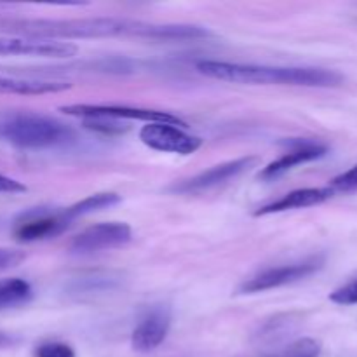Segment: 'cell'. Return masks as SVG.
I'll use <instances>...</instances> for the list:
<instances>
[{
    "mask_svg": "<svg viewBox=\"0 0 357 357\" xmlns=\"http://www.w3.org/2000/svg\"><path fill=\"white\" fill-rule=\"evenodd\" d=\"M73 142L75 131L58 119L35 112H0V143L24 150H45Z\"/></svg>",
    "mask_w": 357,
    "mask_h": 357,
    "instance_id": "obj_3",
    "label": "cell"
},
{
    "mask_svg": "<svg viewBox=\"0 0 357 357\" xmlns=\"http://www.w3.org/2000/svg\"><path fill=\"white\" fill-rule=\"evenodd\" d=\"M296 323L295 316L293 314H279V316L268 319L264 326L260 328V338H272V337H282L286 330H291L293 324Z\"/></svg>",
    "mask_w": 357,
    "mask_h": 357,
    "instance_id": "obj_20",
    "label": "cell"
},
{
    "mask_svg": "<svg viewBox=\"0 0 357 357\" xmlns=\"http://www.w3.org/2000/svg\"><path fill=\"white\" fill-rule=\"evenodd\" d=\"M335 195V192L330 187H309L298 188L289 194L282 195L278 201H272L268 204L261 206L258 211H255V216H267L278 215V213L293 211V209H305L312 206H319L323 202L330 201Z\"/></svg>",
    "mask_w": 357,
    "mask_h": 357,
    "instance_id": "obj_13",
    "label": "cell"
},
{
    "mask_svg": "<svg viewBox=\"0 0 357 357\" xmlns=\"http://www.w3.org/2000/svg\"><path fill=\"white\" fill-rule=\"evenodd\" d=\"M26 190V185L21 183L20 180L0 174V194H23Z\"/></svg>",
    "mask_w": 357,
    "mask_h": 357,
    "instance_id": "obj_25",
    "label": "cell"
},
{
    "mask_svg": "<svg viewBox=\"0 0 357 357\" xmlns=\"http://www.w3.org/2000/svg\"><path fill=\"white\" fill-rule=\"evenodd\" d=\"M2 35L70 40V38L139 37L152 40H195L209 37V30L195 24H155L122 17H77V20H0Z\"/></svg>",
    "mask_w": 357,
    "mask_h": 357,
    "instance_id": "obj_1",
    "label": "cell"
},
{
    "mask_svg": "<svg viewBox=\"0 0 357 357\" xmlns=\"http://www.w3.org/2000/svg\"><path fill=\"white\" fill-rule=\"evenodd\" d=\"M121 201L122 199L119 194H114V192H100V194L87 195L82 201L68 206L66 209H63V213H65V216L70 222H75L77 218L93 215V213L101 211V209L114 208V206H117Z\"/></svg>",
    "mask_w": 357,
    "mask_h": 357,
    "instance_id": "obj_15",
    "label": "cell"
},
{
    "mask_svg": "<svg viewBox=\"0 0 357 357\" xmlns=\"http://www.w3.org/2000/svg\"><path fill=\"white\" fill-rule=\"evenodd\" d=\"M171 328V312L166 307L150 310L131 335V347L136 352H152L166 340Z\"/></svg>",
    "mask_w": 357,
    "mask_h": 357,
    "instance_id": "obj_12",
    "label": "cell"
},
{
    "mask_svg": "<svg viewBox=\"0 0 357 357\" xmlns=\"http://www.w3.org/2000/svg\"><path fill=\"white\" fill-rule=\"evenodd\" d=\"M72 225L65 213L47 211L44 208L30 209L17 218L14 227V237L20 243H37V241L58 237Z\"/></svg>",
    "mask_w": 357,
    "mask_h": 357,
    "instance_id": "obj_9",
    "label": "cell"
},
{
    "mask_svg": "<svg viewBox=\"0 0 357 357\" xmlns=\"http://www.w3.org/2000/svg\"><path fill=\"white\" fill-rule=\"evenodd\" d=\"M330 188L335 192V194H337V192H340V194L356 192L357 190V164L354 167H351L349 171H345V173L335 176L333 180H331Z\"/></svg>",
    "mask_w": 357,
    "mask_h": 357,
    "instance_id": "obj_21",
    "label": "cell"
},
{
    "mask_svg": "<svg viewBox=\"0 0 357 357\" xmlns=\"http://www.w3.org/2000/svg\"><path fill=\"white\" fill-rule=\"evenodd\" d=\"M330 300L338 305H357V279L335 289L330 295Z\"/></svg>",
    "mask_w": 357,
    "mask_h": 357,
    "instance_id": "obj_23",
    "label": "cell"
},
{
    "mask_svg": "<svg viewBox=\"0 0 357 357\" xmlns=\"http://www.w3.org/2000/svg\"><path fill=\"white\" fill-rule=\"evenodd\" d=\"M82 126L89 129V131L105 136L124 135V132L129 131L128 124L119 121H110V119H86V121H82Z\"/></svg>",
    "mask_w": 357,
    "mask_h": 357,
    "instance_id": "obj_19",
    "label": "cell"
},
{
    "mask_svg": "<svg viewBox=\"0 0 357 357\" xmlns=\"http://www.w3.org/2000/svg\"><path fill=\"white\" fill-rule=\"evenodd\" d=\"M24 258H26V255L23 251L0 248V271H9V268L17 267Z\"/></svg>",
    "mask_w": 357,
    "mask_h": 357,
    "instance_id": "obj_24",
    "label": "cell"
},
{
    "mask_svg": "<svg viewBox=\"0 0 357 357\" xmlns=\"http://www.w3.org/2000/svg\"><path fill=\"white\" fill-rule=\"evenodd\" d=\"M16 344H20V338L10 333H6V331H0V349L14 347Z\"/></svg>",
    "mask_w": 357,
    "mask_h": 357,
    "instance_id": "obj_26",
    "label": "cell"
},
{
    "mask_svg": "<svg viewBox=\"0 0 357 357\" xmlns=\"http://www.w3.org/2000/svg\"><path fill=\"white\" fill-rule=\"evenodd\" d=\"M68 80L28 79V77L0 75V94H21V96H40V94L63 93L70 89Z\"/></svg>",
    "mask_w": 357,
    "mask_h": 357,
    "instance_id": "obj_14",
    "label": "cell"
},
{
    "mask_svg": "<svg viewBox=\"0 0 357 357\" xmlns=\"http://www.w3.org/2000/svg\"><path fill=\"white\" fill-rule=\"evenodd\" d=\"M139 139L149 149L164 153H178V155H192L202 146L199 136L190 135L183 128L164 122H152L139 129Z\"/></svg>",
    "mask_w": 357,
    "mask_h": 357,
    "instance_id": "obj_7",
    "label": "cell"
},
{
    "mask_svg": "<svg viewBox=\"0 0 357 357\" xmlns=\"http://www.w3.org/2000/svg\"><path fill=\"white\" fill-rule=\"evenodd\" d=\"M77 51L79 47L72 42L20 37V35H0V54L68 59L73 58Z\"/></svg>",
    "mask_w": 357,
    "mask_h": 357,
    "instance_id": "obj_10",
    "label": "cell"
},
{
    "mask_svg": "<svg viewBox=\"0 0 357 357\" xmlns=\"http://www.w3.org/2000/svg\"><path fill=\"white\" fill-rule=\"evenodd\" d=\"M59 110L70 117H79L82 121L86 119H110V121H142L145 124L152 122H164V124H173L178 128H187V122L178 115L164 110H153V108L129 107V105H93V103H75L65 105Z\"/></svg>",
    "mask_w": 357,
    "mask_h": 357,
    "instance_id": "obj_4",
    "label": "cell"
},
{
    "mask_svg": "<svg viewBox=\"0 0 357 357\" xmlns=\"http://www.w3.org/2000/svg\"><path fill=\"white\" fill-rule=\"evenodd\" d=\"M132 230L124 222H105L87 227L70 243V251L75 255H93L115 250L131 243Z\"/></svg>",
    "mask_w": 357,
    "mask_h": 357,
    "instance_id": "obj_6",
    "label": "cell"
},
{
    "mask_svg": "<svg viewBox=\"0 0 357 357\" xmlns=\"http://www.w3.org/2000/svg\"><path fill=\"white\" fill-rule=\"evenodd\" d=\"M321 354V344L314 338H298V340L291 342L286 345L281 351L274 352V354L267 357H319Z\"/></svg>",
    "mask_w": 357,
    "mask_h": 357,
    "instance_id": "obj_18",
    "label": "cell"
},
{
    "mask_svg": "<svg viewBox=\"0 0 357 357\" xmlns=\"http://www.w3.org/2000/svg\"><path fill=\"white\" fill-rule=\"evenodd\" d=\"M328 149L324 145H321V143L295 142L288 152L282 153L279 159L272 160L271 164H267V166L260 171L258 178L264 181H274L278 180V178L284 176L288 171L295 169L296 166H302V164L323 159Z\"/></svg>",
    "mask_w": 357,
    "mask_h": 357,
    "instance_id": "obj_11",
    "label": "cell"
},
{
    "mask_svg": "<svg viewBox=\"0 0 357 357\" xmlns=\"http://www.w3.org/2000/svg\"><path fill=\"white\" fill-rule=\"evenodd\" d=\"M33 296V289L24 279H0V310L14 309L28 303Z\"/></svg>",
    "mask_w": 357,
    "mask_h": 357,
    "instance_id": "obj_16",
    "label": "cell"
},
{
    "mask_svg": "<svg viewBox=\"0 0 357 357\" xmlns=\"http://www.w3.org/2000/svg\"><path fill=\"white\" fill-rule=\"evenodd\" d=\"M119 278H112L110 274H93V275H84V278L75 279L70 284V291L72 295H98L100 291H110L114 289L115 282Z\"/></svg>",
    "mask_w": 357,
    "mask_h": 357,
    "instance_id": "obj_17",
    "label": "cell"
},
{
    "mask_svg": "<svg viewBox=\"0 0 357 357\" xmlns=\"http://www.w3.org/2000/svg\"><path fill=\"white\" fill-rule=\"evenodd\" d=\"M258 160L260 159H258L257 155H248L239 157V159L234 160H227V162L222 164H216V166L209 167V169L188 178V180L174 183L169 190L181 195H195L202 194V192L213 190V188L220 187V185H225L229 183V181L239 178L241 174H244L246 171H250L251 167L257 166Z\"/></svg>",
    "mask_w": 357,
    "mask_h": 357,
    "instance_id": "obj_5",
    "label": "cell"
},
{
    "mask_svg": "<svg viewBox=\"0 0 357 357\" xmlns=\"http://www.w3.org/2000/svg\"><path fill=\"white\" fill-rule=\"evenodd\" d=\"M321 267H323V260L321 258H310V260L298 261V264L267 268V271H261L260 274L253 275L251 279H246L241 284L239 291L250 295V293H261L268 291V289L282 288V286L293 284V282H298L302 279L310 278Z\"/></svg>",
    "mask_w": 357,
    "mask_h": 357,
    "instance_id": "obj_8",
    "label": "cell"
},
{
    "mask_svg": "<svg viewBox=\"0 0 357 357\" xmlns=\"http://www.w3.org/2000/svg\"><path fill=\"white\" fill-rule=\"evenodd\" d=\"M35 357H77L70 345L61 342H47L35 349Z\"/></svg>",
    "mask_w": 357,
    "mask_h": 357,
    "instance_id": "obj_22",
    "label": "cell"
},
{
    "mask_svg": "<svg viewBox=\"0 0 357 357\" xmlns=\"http://www.w3.org/2000/svg\"><path fill=\"white\" fill-rule=\"evenodd\" d=\"M195 68L209 79L243 86L337 87L344 84L340 72L316 66H268L202 59L195 63Z\"/></svg>",
    "mask_w": 357,
    "mask_h": 357,
    "instance_id": "obj_2",
    "label": "cell"
}]
</instances>
